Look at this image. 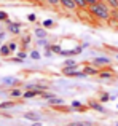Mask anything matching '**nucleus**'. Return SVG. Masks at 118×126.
Masks as SVG:
<instances>
[{
    "instance_id": "f257e3e1",
    "label": "nucleus",
    "mask_w": 118,
    "mask_h": 126,
    "mask_svg": "<svg viewBox=\"0 0 118 126\" xmlns=\"http://www.w3.org/2000/svg\"><path fill=\"white\" fill-rule=\"evenodd\" d=\"M91 11H93V15H96L97 18L101 19H107L109 18V10H107L105 5H102V3H94V5H91Z\"/></svg>"
},
{
    "instance_id": "f03ea898",
    "label": "nucleus",
    "mask_w": 118,
    "mask_h": 126,
    "mask_svg": "<svg viewBox=\"0 0 118 126\" xmlns=\"http://www.w3.org/2000/svg\"><path fill=\"white\" fill-rule=\"evenodd\" d=\"M8 31L11 32V34H19L21 24H19V22H8Z\"/></svg>"
},
{
    "instance_id": "7ed1b4c3",
    "label": "nucleus",
    "mask_w": 118,
    "mask_h": 126,
    "mask_svg": "<svg viewBox=\"0 0 118 126\" xmlns=\"http://www.w3.org/2000/svg\"><path fill=\"white\" fill-rule=\"evenodd\" d=\"M61 3L65 6L67 10H74L75 6H77V3H75V0H61Z\"/></svg>"
},
{
    "instance_id": "20e7f679",
    "label": "nucleus",
    "mask_w": 118,
    "mask_h": 126,
    "mask_svg": "<svg viewBox=\"0 0 118 126\" xmlns=\"http://www.w3.org/2000/svg\"><path fill=\"white\" fill-rule=\"evenodd\" d=\"M109 59H107V58H97L96 59V61H94V64H96V65H104V64H109Z\"/></svg>"
},
{
    "instance_id": "39448f33",
    "label": "nucleus",
    "mask_w": 118,
    "mask_h": 126,
    "mask_svg": "<svg viewBox=\"0 0 118 126\" xmlns=\"http://www.w3.org/2000/svg\"><path fill=\"white\" fill-rule=\"evenodd\" d=\"M37 94H42L40 91H37V89H34V91H27V93H24V97H34V96H37Z\"/></svg>"
},
{
    "instance_id": "423d86ee",
    "label": "nucleus",
    "mask_w": 118,
    "mask_h": 126,
    "mask_svg": "<svg viewBox=\"0 0 118 126\" xmlns=\"http://www.w3.org/2000/svg\"><path fill=\"white\" fill-rule=\"evenodd\" d=\"M10 46H6V45H3V46H0V53H2L3 56H6V54H10Z\"/></svg>"
},
{
    "instance_id": "0eeeda50",
    "label": "nucleus",
    "mask_w": 118,
    "mask_h": 126,
    "mask_svg": "<svg viewBox=\"0 0 118 126\" xmlns=\"http://www.w3.org/2000/svg\"><path fill=\"white\" fill-rule=\"evenodd\" d=\"M24 118H27V120H34V121H35V120H38V115H37V113H26Z\"/></svg>"
},
{
    "instance_id": "6e6552de",
    "label": "nucleus",
    "mask_w": 118,
    "mask_h": 126,
    "mask_svg": "<svg viewBox=\"0 0 118 126\" xmlns=\"http://www.w3.org/2000/svg\"><path fill=\"white\" fill-rule=\"evenodd\" d=\"M35 35H37L38 38H43L45 35H46V32H45L43 29H37V31H35Z\"/></svg>"
},
{
    "instance_id": "1a4fd4ad",
    "label": "nucleus",
    "mask_w": 118,
    "mask_h": 126,
    "mask_svg": "<svg viewBox=\"0 0 118 126\" xmlns=\"http://www.w3.org/2000/svg\"><path fill=\"white\" fill-rule=\"evenodd\" d=\"M85 74L86 75H94V74H97V72H96V69H93V67H85Z\"/></svg>"
},
{
    "instance_id": "9d476101",
    "label": "nucleus",
    "mask_w": 118,
    "mask_h": 126,
    "mask_svg": "<svg viewBox=\"0 0 118 126\" xmlns=\"http://www.w3.org/2000/svg\"><path fill=\"white\" fill-rule=\"evenodd\" d=\"M91 107H93V109H96V110H99V112H104L102 105H99L97 102H91Z\"/></svg>"
},
{
    "instance_id": "9b49d317",
    "label": "nucleus",
    "mask_w": 118,
    "mask_h": 126,
    "mask_svg": "<svg viewBox=\"0 0 118 126\" xmlns=\"http://www.w3.org/2000/svg\"><path fill=\"white\" fill-rule=\"evenodd\" d=\"M50 48H51V51H53V53H58V54H61V51H62L61 46H58V45H53V46H50Z\"/></svg>"
},
{
    "instance_id": "f8f14e48",
    "label": "nucleus",
    "mask_w": 118,
    "mask_h": 126,
    "mask_svg": "<svg viewBox=\"0 0 118 126\" xmlns=\"http://www.w3.org/2000/svg\"><path fill=\"white\" fill-rule=\"evenodd\" d=\"M75 64H77V62L72 61V59H67V61H65V67H75Z\"/></svg>"
},
{
    "instance_id": "ddd939ff",
    "label": "nucleus",
    "mask_w": 118,
    "mask_h": 126,
    "mask_svg": "<svg viewBox=\"0 0 118 126\" xmlns=\"http://www.w3.org/2000/svg\"><path fill=\"white\" fill-rule=\"evenodd\" d=\"M48 101H50L51 104H64V101H62V99H54V97H51V99H48Z\"/></svg>"
},
{
    "instance_id": "4468645a",
    "label": "nucleus",
    "mask_w": 118,
    "mask_h": 126,
    "mask_svg": "<svg viewBox=\"0 0 118 126\" xmlns=\"http://www.w3.org/2000/svg\"><path fill=\"white\" fill-rule=\"evenodd\" d=\"M75 3H77L78 6H81V8H85V6H86V0H75Z\"/></svg>"
},
{
    "instance_id": "2eb2a0df",
    "label": "nucleus",
    "mask_w": 118,
    "mask_h": 126,
    "mask_svg": "<svg viewBox=\"0 0 118 126\" xmlns=\"http://www.w3.org/2000/svg\"><path fill=\"white\" fill-rule=\"evenodd\" d=\"M43 26H45V27H51V26H53V21H51V19H45Z\"/></svg>"
},
{
    "instance_id": "dca6fc26",
    "label": "nucleus",
    "mask_w": 118,
    "mask_h": 126,
    "mask_svg": "<svg viewBox=\"0 0 118 126\" xmlns=\"http://www.w3.org/2000/svg\"><path fill=\"white\" fill-rule=\"evenodd\" d=\"M11 102H3V104L2 105H0V109H8V107H11Z\"/></svg>"
},
{
    "instance_id": "f3484780",
    "label": "nucleus",
    "mask_w": 118,
    "mask_h": 126,
    "mask_svg": "<svg viewBox=\"0 0 118 126\" xmlns=\"http://www.w3.org/2000/svg\"><path fill=\"white\" fill-rule=\"evenodd\" d=\"M32 59H40V53H37V51H32Z\"/></svg>"
},
{
    "instance_id": "a211bd4d",
    "label": "nucleus",
    "mask_w": 118,
    "mask_h": 126,
    "mask_svg": "<svg viewBox=\"0 0 118 126\" xmlns=\"http://www.w3.org/2000/svg\"><path fill=\"white\" fill-rule=\"evenodd\" d=\"M101 77H102V78H110V77H112V74H110V72H102Z\"/></svg>"
},
{
    "instance_id": "6ab92c4d",
    "label": "nucleus",
    "mask_w": 118,
    "mask_h": 126,
    "mask_svg": "<svg viewBox=\"0 0 118 126\" xmlns=\"http://www.w3.org/2000/svg\"><path fill=\"white\" fill-rule=\"evenodd\" d=\"M109 99H110V96H109V94H104L102 97H101V101H102V102H107Z\"/></svg>"
},
{
    "instance_id": "aec40b11",
    "label": "nucleus",
    "mask_w": 118,
    "mask_h": 126,
    "mask_svg": "<svg viewBox=\"0 0 118 126\" xmlns=\"http://www.w3.org/2000/svg\"><path fill=\"white\" fill-rule=\"evenodd\" d=\"M11 96H21V91H19V89H15V91H11Z\"/></svg>"
},
{
    "instance_id": "412c9836",
    "label": "nucleus",
    "mask_w": 118,
    "mask_h": 126,
    "mask_svg": "<svg viewBox=\"0 0 118 126\" xmlns=\"http://www.w3.org/2000/svg\"><path fill=\"white\" fill-rule=\"evenodd\" d=\"M109 2H110L112 6H118V0H109Z\"/></svg>"
},
{
    "instance_id": "4be33fe9",
    "label": "nucleus",
    "mask_w": 118,
    "mask_h": 126,
    "mask_svg": "<svg viewBox=\"0 0 118 126\" xmlns=\"http://www.w3.org/2000/svg\"><path fill=\"white\" fill-rule=\"evenodd\" d=\"M3 81H5V83H10V85H11V83H15V80H13V78H5Z\"/></svg>"
},
{
    "instance_id": "5701e85b",
    "label": "nucleus",
    "mask_w": 118,
    "mask_h": 126,
    "mask_svg": "<svg viewBox=\"0 0 118 126\" xmlns=\"http://www.w3.org/2000/svg\"><path fill=\"white\" fill-rule=\"evenodd\" d=\"M18 58H19V59H26V53H22V51H21V53L18 54Z\"/></svg>"
},
{
    "instance_id": "b1692460",
    "label": "nucleus",
    "mask_w": 118,
    "mask_h": 126,
    "mask_svg": "<svg viewBox=\"0 0 118 126\" xmlns=\"http://www.w3.org/2000/svg\"><path fill=\"white\" fill-rule=\"evenodd\" d=\"M27 19H29V21H35V15H29Z\"/></svg>"
},
{
    "instance_id": "393cba45",
    "label": "nucleus",
    "mask_w": 118,
    "mask_h": 126,
    "mask_svg": "<svg viewBox=\"0 0 118 126\" xmlns=\"http://www.w3.org/2000/svg\"><path fill=\"white\" fill-rule=\"evenodd\" d=\"M0 19H6V13H3V11H0Z\"/></svg>"
},
{
    "instance_id": "a878e982",
    "label": "nucleus",
    "mask_w": 118,
    "mask_h": 126,
    "mask_svg": "<svg viewBox=\"0 0 118 126\" xmlns=\"http://www.w3.org/2000/svg\"><path fill=\"white\" fill-rule=\"evenodd\" d=\"M96 2H97V0H86V3H88V5H94Z\"/></svg>"
},
{
    "instance_id": "bb28decb",
    "label": "nucleus",
    "mask_w": 118,
    "mask_h": 126,
    "mask_svg": "<svg viewBox=\"0 0 118 126\" xmlns=\"http://www.w3.org/2000/svg\"><path fill=\"white\" fill-rule=\"evenodd\" d=\"M72 105H74V107H80V102H78V101H74V102H72Z\"/></svg>"
},
{
    "instance_id": "cd10ccee",
    "label": "nucleus",
    "mask_w": 118,
    "mask_h": 126,
    "mask_svg": "<svg viewBox=\"0 0 118 126\" xmlns=\"http://www.w3.org/2000/svg\"><path fill=\"white\" fill-rule=\"evenodd\" d=\"M8 46H10V49H16V45H15V43H10Z\"/></svg>"
},
{
    "instance_id": "c85d7f7f",
    "label": "nucleus",
    "mask_w": 118,
    "mask_h": 126,
    "mask_svg": "<svg viewBox=\"0 0 118 126\" xmlns=\"http://www.w3.org/2000/svg\"><path fill=\"white\" fill-rule=\"evenodd\" d=\"M48 2H50V3H53V5H56V3L59 2V0H48Z\"/></svg>"
},
{
    "instance_id": "c756f323",
    "label": "nucleus",
    "mask_w": 118,
    "mask_h": 126,
    "mask_svg": "<svg viewBox=\"0 0 118 126\" xmlns=\"http://www.w3.org/2000/svg\"><path fill=\"white\" fill-rule=\"evenodd\" d=\"M2 38H5V34H3V32H0V40H2Z\"/></svg>"
},
{
    "instance_id": "7c9ffc66",
    "label": "nucleus",
    "mask_w": 118,
    "mask_h": 126,
    "mask_svg": "<svg viewBox=\"0 0 118 126\" xmlns=\"http://www.w3.org/2000/svg\"><path fill=\"white\" fill-rule=\"evenodd\" d=\"M32 126H40V123H35V121H34V125H32Z\"/></svg>"
},
{
    "instance_id": "2f4dec72",
    "label": "nucleus",
    "mask_w": 118,
    "mask_h": 126,
    "mask_svg": "<svg viewBox=\"0 0 118 126\" xmlns=\"http://www.w3.org/2000/svg\"><path fill=\"white\" fill-rule=\"evenodd\" d=\"M117 126H118V125H117Z\"/></svg>"
}]
</instances>
